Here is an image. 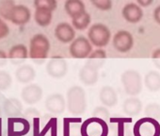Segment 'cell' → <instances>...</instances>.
<instances>
[{
    "label": "cell",
    "mask_w": 160,
    "mask_h": 136,
    "mask_svg": "<svg viewBox=\"0 0 160 136\" xmlns=\"http://www.w3.org/2000/svg\"><path fill=\"white\" fill-rule=\"evenodd\" d=\"M137 4L139 7H141V8L142 7L146 8V7H148V6H150V5L152 4V0H138Z\"/></svg>",
    "instance_id": "cell-39"
},
{
    "label": "cell",
    "mask_w": 160,
    "mask_h": 136,
    "mask_svg": "<svg viewBox=\"0 0 160 136\" xmlns=\"http://www.w3.org/2000/svg\"><path fill=\"white\" fill-rule=\"evenodd\" d=\"M152 60L154 66L157 68V69L160 70V48H157L152 52Z\"/></svg>",
    "instance_id": "cell-36"
},
{
    "label": "cell",
    "mask_w": 160,
    "mask_h": 136,
    "mask_svg": "<svg viewBox=\"0 0 160 136\" xmlns=\"http://www.w3.org/2000/svg\"><path fill=\"white\" fill-rule=\"evenodd\" d=\"M121 82L124 92L130 97H137L142 91L143 81L138 71L127 69L121 76Z\"/></svg>",
    "instance_id": "cell-4"
},
{
    "label": "cell",
    "mask_w": 160,
    "mask_h": 136,
    "mask_svg": "<svg viewBox=\"0 0 160 136\" xmlns=\"http://www.w3.org/2000/svg\"><path fill=\"white\" fill-rule=\"evenodd\" d=\"M2 115V110H1V107H0V117Z\"/></svg>",
    "instance_id": "cell-40"
},
{
    "label": "cell",
    "mask_w": 160,
    "mask_h": 136,
    "mask_svg": "<svg viewBox=\"0 0 160 136\" xmlns=\"http://www.w3.org/2000/svg\"><path fill=\"white\" fill-rule=\"evenodd\" d=\"M92 116L93 117H97L99 119H102L104 121H106L107 123H108L110 121V112L108 110L107 107L105 106H98L94 109L93 112H92Z\"/></svg>",
    "instance_id": "cell-31"
},
{
    "label": "cell",
    "mask_w": 160,
    "mask_h": 136,
    "mask_svg": "<svg viewBox=\"0 0 160 136\" xmlns=\"http://www.w3.org/2000/svg\"><path fill=\"white\" fill-rule=\"evenodd\" d=\"M144 112L146 114V117H150L154 120L160 121V104L155 102L149 103L145 107Z\"/></svg>",
    "instance_id": "cell-28"
},
{
    "label": "cell",
    "mask_w": 160,
    "mask_h": 136,
    "mask_svg": "<svg viewBox=\"0 0 160 136\" xmlns=\"http://www.w3.org/2000/svg\"><path fill=\"white\" fill-rule=\"evenodd\" d=\"M15 78L18 82L22 84H28L32 82L36 78V71L30 64L20 65L15 71Z\"/></svg>",
    "instance_id": "cell-21"
},
{
    "label": "cell",
    "mask_w": 160,
    "mask_h": 136,
    "mask_svg": "<svg viewBox=\"0 0 160 136\" xmlns=\"http://www.w3.org/2000/svg\"><path fill=\"white\" fill-rule=\"evenodd\" d=\"M69 66L66 60L61 56H53L46 64V73L53 79H62L66 76Z\"/></svg>",
    "instance_id": "cell-9"
},
{
    "label": "cell",
    "mask_w": 160,
    "mask_h": 136,
    "mask_svg": "<svg viewBox=\"0 0 160 136\" xmlns=\"http://www.w3.org/2000/svg\"><path fill=\"white\" fill-rule=\"evenodd\" d=\"M45 109L53 114H61L67 108L66 99L61 94H52L45 99Z\"/></svg>",
    "instance_id": "cell-12"
},
{
    "label": "cell",
    "mask_w": 160,
    "mask_h": 136,
    "mask_svg": "<svg viewBox=\"0 0 160 136\" xmlns=\"http://www.w3.org/2000/svg\"><path fill=\"white\" fill-rule=\"evenodd\" d=\"M34 6L36 9H45L53 13L58 7V2L56 0H36L34 2Z\"/></svg>",
    "instance_id": "cell-30"
},
{
    "label": "cell",
    "mask_w": 160,
    "mask_h": 136,
    "mask_svg": "<svg viewBox=\"0 0 160 136\" xmlns=\"http://www.w3.org/2000/svg\"><path fill=\"white\" fill-rule=\"evenodd\" d=\"M15 3L12 0H4L0 2V15L6 20H10V15L14 8Z\"/></svg>",
    "instance_id": "cell-29"
},
{
    "label": "cell",
    "mask_w": 160,
    "mask_h": 136,
    "mask_svg": "<svg viewBox=\"0 0 160 136\" xmlns=\"http://www.w3.org/2000/svg\"><path fill=\"white\" fill-rule=\"evenodd\" d=\"M64 9L72 20L81 17L86 13V6L81 0H67L64 4Z\"/></svg>",
    "instance_id": "cell-19"
},
{
    "label": "cell",
    "mask_w": 160,
    "mask_h": 136,
    "mask_svg": "<svg viewBox=\"0 0 160 136\" xmlns=\"http://www.w3.org/2000/svg\"><path fill=\"white\" fill-rule=\"evenodd\" d=\"M108 124L97 117H90L81 125V136H108Z\"/></svg>",
    "instance_id": "cell-6"
},
{
    "label": "cell",
    "mask_w": 160,
    "mask_h": 136,
    "mask_svg": "<svg viewBox=\"0 0 160 136\" xmlns=\"http://www.w3.org/2000/svg\"><path fill=\"white\" fill-rule=\"evenodd\" d=\"M99 99L105 107L112 108L118 103V95L113 87L107 85L100 90Z\"/></svg>",
    "instance_id": "cell-24"
},
{
    "label": "cell",
    "mask_w": 160,
    "mask_h": 136,
    "mask_svg": "<svg viewBox=\"0 0 160 136\" xmlns=\"http://www.w3.org/2000/svg\"><path fill=\"white\" fill-rule=\"evenodd\" d=\"M8 60H9V58H8V55L6 54V52L0 49V67L6 65L8 62Z\"/></svg>",
    "instance_id": "cell-37"
},
{
    "label": "cell",
    "mask_w": 160,
    "mask_h": 136,
    "mask_svg": "<svg viewBox=\"0 0 160 136\" xmlns=\"http://www.w3.org/2000/svg\"><path fill=\"white\" fill-rule=\"evenodd\" d=\"M81 117H65L63 119V136H81Z\"/></svg>",
    "instance_id": "cell-16"
},
{
    "label": "cell",
    "mask_w": 160,
    "mask_h": 136,
    "mask_svg": "<svg viewBox=\"0 0 160 136\" xmlns=\"http://www.w3.org/2000/svg\"><path fill=\"white\" fill-rule=\"evenodd\" d=\"M88 39L92 45L97 48H103L109 44L111 39V31L105 24L95 23L89 29Z\"/></svg>",
    "instance_id": "cell-5"
},
{
    "label": "cell",
    "mask_w": 160,
    "mask_h": 136,
    "mask_svg": "<svg viewBox=\"0 0 160 136\" xmlns=\"http://www.w3.org/2000/svg\"><path fill=\"white\" fill-rule=\"evenodd\" d=\"M53 18V14L51 11L38 8L35 11L34 20L36 24L40 27H47L51 24Z\"/></svg>",
    "instance_id": "cell-26"
},
{
    "label": "cell",
    "mask_w": 160,
    "mask_h": 136,
    "mask_svg": "<svg viewBox=\"0 0 160 136\" xmlns=\"http://www.w3.org/2000/svg\"><path fill=\"white\" fill-rule=\"evenodd\" d=\"M111 124H116L117 127L115 128L116 133L115 136H134L133 128L129 127V125L133 122L131 117H112L109 121Z\"/></svg>",
    "instance_id": "cell-17"
},
{
    "label": "cell",
    "mask_w": 160,
    "mask_h": 136,
    "mask_svg": "<svg viewBox=\"0 0 160 136\" xmlns=\"http://www.w3.org/2000/svg\"><path fill=\"white\" fill-rule=\"evenodd\" d=\"M29 122L25 118H10L9 133L14 136H23L29 131Z\"/></svg>",
    "instance_id": "cell-18"
},
{
    "label": "cell",
    "mask_w": 160,
    "mask_h": 136,
    "mask_svg": "<svg viewBox=\"0 0 160 136\" xmlns=\"http://www.w3.org/2000/svg\"><path fill=\"white\" fill-rule=\"evenodd\" d=\"M122 15L128 23L137 24L143 17V10L137 3H128L122 8Z\"/></svg>",
    "instance_id": "cell-15"
},
{
    "label": "cell",
    "mask_w": 160,
    "mask_h": 136,
    "mask_svg": "<svg viewBox=\"0 0 160 136\" xmlns=\"http://www.w3.org/2000/svg\"><path fill=\"white\" fill-rule=\"evenodd\" d=\"M91 22H92V16L89 13H86L81 17L74 19V20H72V26L76 30L83 31L89 28Z\"/></svg>",
    "instance_id": "cell-27"
},
{
    "label": "cell",
    "mask_w": 160,
    "mask_h": 136,
    "mask_svg": "<svg viewBox=\"0 0 160 136\" xmlns=\"http://www.w3.org/2000/svg\"><path fill=\"white\" fill-rule=\"evenodd\" d=\"M107 60L103 48H97L89 56L88 60L79 70V80L85 86H94L99 81V71Z\"/></svg>",
    "instance_id": "cell-1"
},
{
    "label": "cell",
    "mask_w": 160,
    "mask_h": 136,
    "mask_svg": "<svg viewBox=\"0 0 160 136\" xmlns=\"http://www.w3.org/2000/svg\"><path fill=\"white\" fill-rule=\"evenodd\" d=\"M43 96L42 88L35 83H30L25 86L21 92V97L23 101L28 105H34L41 101Z\"/></svg>",
    "instance_id": "cell-11"
},
{
    "label": "cell",
    "mask_w": 160,
    "mask_h": 136,
    "mask_svg": "<svg viewBox=\"0 0 160 136\" xmlns=\"http://www.w3.org/2000/svg\"><path fill=\"white\" fill-rule=\"evenodd\" d=\"M50 47V41L44 34H35L29 43V58L33 62L42 64L48 57Z\"/></svg>",
    "instance_id": "cell-3"
},
{
    "label": "cell",
    "mask_w": 160,
    "mask_h": 136,
    "mask_svg": "<svg viewBox=\"0 0 160 136\" xmlns=\"http://www.w3.org/2000/svg\"><path fill=\"white\" fill-rule=\"evenodd\" d=\"M24 116H25V119H27L28 121L30 119L35 120L40 117V112L38 110H36L35 108H29L25 112Z\"/></svg>",
    "instance_id": "cell-34"
},
{
    "label": "cell",
    "mask_w": 160,
    "mask_h": 136,
    "mask_svg": "<svg viewBox=\"0 0 160 136\" xmlns=\"http://www.w3.org/2000/svg\"><path fill=\"white\" fill-rule=\"evenodd\" d=\"M10 33V28L7 25V23L0 18V40L6 38Z\"/></svg>",
    "instance_id": "cell-35"
},
{
    "label": "cell",
    "mask_w": 160,
    "mask_h": 136,
    "mask_svg": "<svg viewBox=\"0 0 160 136\" xmlns=\"http://www.w3.org/2000/svg\"><path fill=\"white\" fill-rule=\"evenodd\" d=\"M31 18V12L30 10L25 5H15L12 9L10 20L12 24L17 26H24L29 22Z\"/></svg>",
    "instance_id": "cell-13"
},
{
    "label": "cell",
    "mask_w": 160,
    "mask_h": 136,
    "mask_svg": "<svg viewBox=\"0 0 160 136\" xmlns=\"http://www.w3.org/2000/svg\"><path fill=\"white\" fill-rule=\"evenodd\" d=\"M54 34L57 40L63 44L72 43L75 39V30L73 27L67 22L59 23L56 27Z\"/></svg>",
    "instance_id": "cell-14"
},
{
    "label": "cell",
    "mask_w": 160,
    "mask_h": 136,
    "mask_svg": "<svg viewBox=\"0 0 160 136\" xmlns=\"http://www.w3.org/2000/svg\"><path fill=\"white\" fill-rule=\"evenodd\" d=\"M134 136H160V123L150 117H142L133 126Z\"/></svg>",
    "instance_id": "cell-7"
},
{
    "label": "cell",
    "mask_w": 160,
    "mask_h": 136,
    "mask_svg": "<svg viewBox=\"0 0 160 136\" xmlns=\"http://www.w3.org/2000/svg\"><path fill=\"white\" fill-rule=\"evenodd\" d=\"M12 84V76L4 71L0 69V91H5L9 89Z\"/></svg>",
    "instance_id": "cell-32"
},
{
    "label": "cell",
    "mask_w": 160,
    "mask_h": 136,
    "mask_svg": "<svg viewBox=\"0 0 160 136\" xmlns=\"http://www.w3.org/2000/svg\"><path fill=\"white\" fill-rule=\"evenodd\" d=\"M113 47L120 53H127L134 46V37L127 30L118 31L112 39Z\"/></svg>",
    "instance_id": "cell-10"
},
{
    "label": "cell",
    "mask_w": 160,
    "mask_h": 136,
    "mask_svg": "<svg viewBox=\"0 0 160 136\" xmlns=\"http://www.w3.org/2000/svg\"><path fill=\"white\" fill-rule=\"evenodd\" d=\"M144 86L152 93L160 90V73L155 70H151L144 77Z\"/></svg>",
    "instance_id": "cell-25"
},
{
    "label": "cell",
    "mask_w": 160,
    "mask_h": 136,
    "mask_svg": "<svg viewBox=\"0 0 160 136\" xmlns=\"http://www.w3.org/2000/svg\"><path fill=\"white\" fill-rule=\"evenodd\" d=\"M28 57H29V52L28 50V47L23 44H19L12 46L8 53V58L11 60V62L13 64L23 63Z\"/></svg>",
    "instance_id": "cell-22"
},
{
    "label": "cell",
    "mask_w": 160,
    "mask_h": 136,
    "mask_svg": "<svg viewBox=\"0 0 160 136\" xmlns=\"http://www.w3.org/2000/svg\"><path fill=\"white\" fill-rule=\"evenodd\" d=\"M143 104L141 100L136 97H130L126 98L122 104V111L127 117L133 118L140 113L142 111Z\"/></svg>",
    "instance_id": "cell-23"
},
{
    "label": "cell",
    "mask_w": 160,
    "mask_h": 136,
    "mask_svg": "<svg viewBox=\"0 0 160 136\" xmlns=\"http://www.w3.org/2000/svg\"><path fill=\"white\" fill-rule=\"evenodd\" d=\"M92 51V45L85 36H78L69 46L70 55L73 59H88Z\"/></svg>",
    "instance_id": "cell-8"
},
{
    "label": "cell",
    "mask_w": 160,
    "mask_h": 136,
    "mask_svg": "<svg viewBox=\"0 0 160 136\" xmlns=\"http://www.w3.org/2000/svg\"><path fill=\"white\" fill-rule=\"evenodd\" d=\"M3 112L9 118H16L23 112V104L16 97L7 98L3 102Z\"/></svg>",
    "instance_id": "cell-20"
},
{
    "label": "cell",
    "mask_w": 160,
    "mask_h": 136,
    "mask_svg": "<svg viewBox=\"0 0 160 136\" xmlns=\"http://www.w3.org/2000/svg\"><path fill=\"white\" fill-rule=\"evenodd\" d=\"M92 4L100 11H110L112 9V2L110 0H92Z\"/></svg>",
    "instance_id": "cell-33"
},
{
    "label": "cell",
    "mask_w": 160,
    "mask_h": 136,
    "mask_svg": "<svg viewBox=\"0 0 160 136\" xmlns=\"http://www.w3.org/2000/svg\"><path fill=\"white\" fill-rule=\"evenodd\" d=\"M66 105L70 113L74 117L82 115L87 109L86 92L83 87L73 85L66 93Z\"/></svg>",
    "instance_id": "cell-2"
},
{
    "label": "cell",
    "mask_w": 160,
    "mask_h": 136,
    "mask_svg": "<svg viewBox=\"0 0 160 136\" xmlns=\"http://www.w3.org/2000/svg\"><path fill=\"white\" fill-rule=\"evenodd\" d=\"M153 19L158 25H160V5L157 6L153 11Z\"/></svg>",
    "instance_id": "cell-38"
}]
</instances>
